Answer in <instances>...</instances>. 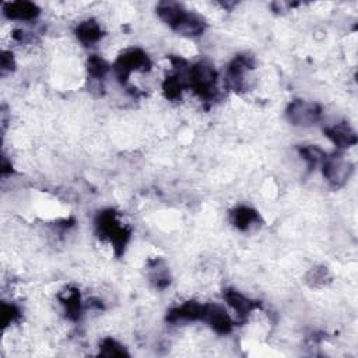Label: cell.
Wrapping results in <instances>:
<instances>
[{"label":"cell","instance_id":"7c38bea8","mask_svg":"<svg viewBox=\"0 0 358 358\" xmlns=\"http://www.w3.org/2000/svg\"><path fill=\"white\" fill-rule=\"evenodd\" d=\"M74 34L84 46H92L101 41L103 31L98 21L88 18L78 22V25L74 29Z\"/></svg>","mask_w":358,"mask_h":358},{"label":"cell","instance_id":"52a82bcc","mask_svg":"<svg viewBox=\"0 0 358 358\" xmlns=\"http://www.w3.org/2000/svg\"><path fill=\"white\" fill-rule=\"evenodd\" d=\"M206 309H207V303H201L197 301H186L172 308L166 315V320L171 323L203 320L206 315Z\"/></svg>","mask_w":358,"mask_h":358},{"label":"cell","instance_id":"3957f363","mask_svg":"<svg viewBox=\"0 0 358 358\" xmlns=\"http://www.w3.org/2000/svg\"><path fill=\"white\" fill-rule=\"evenodd\" d=\"M151 67V60L147 53L138 48L124 50L115 62V71L117 78L124 84L136 71H147Z\"/></svg>","mask_w":358,"mask_h":358},{"label":"cell","instance_id":"5b68a950","mask_svg":"<svg viewBox=\"0 0 358 358\" xmlns=\"http://www.w3.org/2000/svg\"><path fill=\"white\" fill-rule=\"evenodd\" d=\"M322 117V108L303 99L292 101L287 108V119L295 126H310Z\"/></svg>","mask_w":358,"mask_h":358},{"label":"cell","instance_id":"6da1fadb","mask_svg":"<svg viewBox=\"0 0 358 358\" xmlns=\"http://www.w3.org/2000/svg\"><path fill=\"white\" fill-rule=\"evenodd\" d=\"M96 234L101 239L106 241L116 255H122L129 239L130 229L119 220L113 210H103L95 218Z\"/></svg>","mask_w":358,"mask_h":358},{"label":"cell","instance_id":"277c9868","mask_svg":"<svg viewBox=\"0 0 358 358\" xmlns=\"http://www.w3.org/2000/svg\"><path fill=\"white\" fill-rule=\"evenodd\" d=\"M352 164L341 155L326 157L322 162V173L333 187H341L352 173Z\"/></svg>","mask_w":358,"mask_h":358},{"label":"cell","instance_id":"ffe728a7","mask_svg":"<svg viewBox=\"0 0 358 358\" xmlns=\"http://www.w3.org/2000/svg\"><path fill=\"white\" fill-rule=\"evenodd\" d=\"M14 57L11 55V52H3L1 55V71L3 74L7 71H11L14 69Z\"/></svg>","mask_w":358,"mask_h":358},{"label":"cell","instance_id":"e0dca14e","mask_svg":"<svg viewBox=\"0 0 358 358\" xmlns=\"http://www.w3.org/2000/svg\"><path fill=\"white\" fill-rule=\"evenodd\" d=\"M87 70L92 78H103L109 70V64L98 55H91L87 60Z\"/></svg>","mask_w":358,"mask_h":358},{"label":"cell","instance_id":"9a60e30c","mask_svg":"<svg viewBox=\"0 0 358 358\" xmlns=\"http://www.w3.org/2000/svg\"><path fill=\"white\" fill-rule=\"evenodd\" d=\"M299 155L302 157V159L306 161V164L309 166H316V165H322V162L326 159V152L317 147V145H303L299 148Z\"/></svg>","mask_w":358,"mask_h":358},{"label":"cell","instance_id":"8992f818","mask_svg":"<svg viewBox=\"0 0 358 358\" xmlns=\"http://www.w3.org/2000/svg\"><path fill=\"white\" fill-rule=\"evenodd\" d=\"M171 28L185 36H199L206 29V20L203 15L183 8Z\"/></svg>","mask_w":358,"mask_h":358},{"label":"cell","instance_id":"30bf717a","mask_svg":"<svg viewBox=\"0 0 358 358\" xmlns=\"http://www.w3.org/2000/svg\"><path fill=\"white\" fill-rule=\"evenodd\" d=\"M324 136L337 147V148H348L357 144V134L355 130L341 122V123H336L333 126L326 127L324 130Z\"/></svg>","mask_w":358,"mask_h":358},{"label":"cell","instance_id":"7a4b0ae2","mask_svg":"<svg viewBox=\"0 0 358 358\" xmlns=\"http://www.w3.org/2000/svg\"><path fill=\"white\" fill-rule=\"evenodd\" d=\"M187 87L203 101H213L217 95V73L210 63L199 62L187 70Z\"/></svg>","mask_w":358,"mask_h":358},{"label":"cell","instance_id":"ba28073f","mask_svg":"<svg viewBox=\"0 0 358 358\" xmlns=\"http://www.w3.org/2000/svg\"><path fill=\"white\" fill-rule=\"evenodd\" d=\"M204 322L208 323V326L217 333V334H228L232 331L234 322L231 316L227 313V310L217 305V303H207Z\"/></svg>","mask_w":358,"mask_h":358},{"label":"cell","instance_id":"5bb4252c","mask_svg":"<svg viewBox=\"0 0 358 358\" xmlns=\"http://www.w3.org/2000/svg\"><path fill=\"white\" fill-rule=\"evenodd\" d=\"M60 303L64 308L66 316L71 320H77L83 312V302H81V296L80 292L74 288H67L60 296Z\"/></svg>","mask_w":358,"mask_h":358},{"label":"cell","instance_id":"ac0fdd59","mask_svg":"<svg viewBox=\"0 0 358 358\" xmlns=\"http://www.w3.org/2000/svg\"><path fill=\"white\" fill-rule=\"evenodd\" d=\"M21 319V310L14 303H1V322L4 327L17 323Z\"/></svg>","mask_w":358,"mask_h":358},{"label":"cell","instance_id":"9c48e42d","mask_svg":"<svg viewBox=\"0 0 358 358\" xmlns=\"http://www.w3.org/2000/svg\"><path fill=\"white\" fill-rule=\"evenodd\" d=\"M39 7L32 1H11L3 4V14L8 20L15 21H32L39 15Z\"/></svg>","mask_w":358,"mask_h":358},{"label":"cell","instance_id":"4fadbf2b","mask_svg":"<svg viewBox=\"0 0 358 358\" xmlns=\"http://www.w3.org/2000/svg\"><path fill=\"white\" fill-rule=\"evenodd\" d=\"M260 221L259 213L249 206H238L231 213V222L241 231H248Z\"/></svg>","mask_w":358,"mask_h":358},{"label":"cell","instance_id":"2e32d148","mask_svg":"<svg viewBox=\"0 0 358 358\" xmlns=\"http://www.w3.org/2000/svg\"><path fill=\"white\" fill-rule=\"evenodd\" d=\"M99 354L103 357H126L129 355L126 348L115 338H103L99 345Z\"/></svg>","mask_w":358,"mask_h":358},{"label":"cell","instance_id":"8fae6325","mask_svg":"<svg viewBox=\"0 0 358 358\" xmlns=\"http://www.w3.org/2000/svg\"><path fill=\"white\" fill-rule=\"evenodd\" d=\"M224 298H225L227 303L232 308L234 312H236V315L239 317H246L253 310H256L259 308L257 301L250 299L246 295H243L242 292H239L236 289H232V288L224 291Z\"/></svg>","mask_w":358,"mask_h":358},{"label":"cell","instance_id":"d6986e66","mask_svg":"<svg viewBox=\"0 0 358 358\" xmlns=\"http://www.w3.org/2000/svg\"><path fill=\"white\" fill-rule=\"evenodd\" d=\"M326 277H327V271L323 267H320V268H313L310 271L309 280L313 285H317V284H323L326 281Z\"/></svg>","mask_w":358,"mask_h":358}]
</instances>
